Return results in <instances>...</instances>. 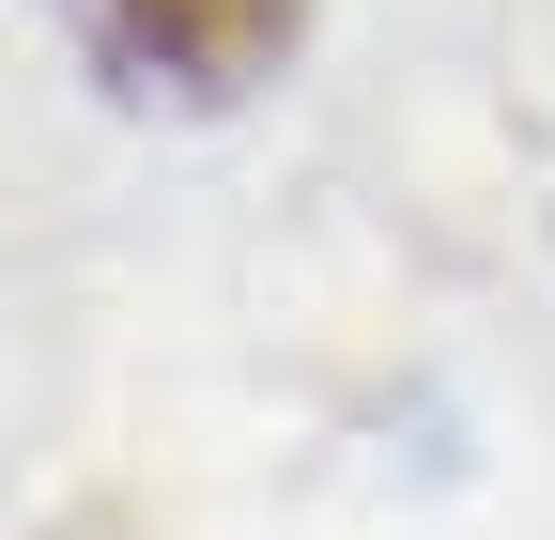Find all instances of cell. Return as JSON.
Wrapping results in <instances>:
<instances>
[{"mask_svg":"<svg viewBox=\"0 0 555 540\" xmlns=\"http://www.w3.org/2000/svg\"><path fill=\"white\" fill-rule=\"evenodd\" d=\"M62 31L124 108H247L294 62L309 0H62Z\"/></svg>","mask_w":555,"mask_h":540,"instance_id":"6da1fadb","label":"cell"}]
</instances>
